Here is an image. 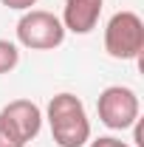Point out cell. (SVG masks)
<instances>
[{
	"label": "cell",
	"instance_id": "7a4b0ae2",
	"mask_svg": "<svg viewBox=\"0 0 144 147\" xmlns=\"http://www.w3.org/2000/svg\"><path fill=\"white\" fill-rule=\"evenodd\" d=\"M105 51L113 59H139L144 51V20L136 11H116L105 28Z\"/></svg>",
	"mask_w": 144,
	"mask_h": 147
},
{
	"label": "cell",
	"instance_id": "3957f363",
	"mask_svg": "<svg viewBox=\"0 0 144 147\" xmlns=\"http://www.w3.org/2000/svg\"><path fill=\"white\" fill-rule=\"evenodd\" d=\"M17 40L20 45H26L31 51H51L57 45H62L65 26L57 14L45 11V9H28L17 23Z\"/></svg>",
	"mask_w": 144,
	"mask_h": 147
},
{
	"label": "cell",
	"instance_id": "277c9868",
	"mask_svg": "<svg viewBox=\"0 0 144 147\" xmlns=\"http://www.w3.org/2000/svg\"><path fill=\"white\" fill-rule=\"evenodd\" d=\"M99 122L110 130H127L139 122V96L133 88L124 85H110L99 93Z\"/></svg>",
	"mask_w": 144,
	"mask_h": 147
},
{
	"label": "cell",
	"instance_id": "30bf717a",
	"mask_svg": "<svg viewBox=\"0 0 144 147\" xmlns=\"http://www.w3.org/2000/svg\"><path fill=\"white\" fill-rule=\"evenodd\" d=\"M0 3L9 9H17V11H28L31 6H37V0H0Z\"/></svg>",
	"mask_w": 144,
	"mask_h": 147
},
{
	"label": "cell",
	"instance_id": "ba28073f",
	"mask_svg": "<svg viewBox=\"0 0 144 147\" xmlns=\"http://www.w3.org/2000/svg\"><path fill=\"white\" fill-rule=\"evenodd\" d=\"M0 147H26L23 136L17 133V127L6 116H0Z\"/></svg>",
	"mask_w": 144,
	"mask_h": 147
},
{
	"label": "cell",
	"instance_id": "5b68a950",
	"mask_svg": "<svg viewBox=\"0 0 144 147\" xmlns=\"http://www.w3.org/2000/svg\"><path fill=\"white\" fill-rule=\"evenodd\" d=\"M102 3L105 0H65V9H62V26H65V31L90 34L96 28V23H99Z\"/></svg>",
	"mask_w": 144,
	"mask_h": 147
},
{
	"label": "cell",
	"instance_id": "6da1fadb",
	"mask_svg": "<svg viewBox=\"0 0 144 147\" xmlns=\"http://www.w3.org/2000/svg\"><path fill=\"white\" fill-rule=\"evenodd\" d=\"M48 125L59 147H85L90 142V122L85 105L73 93H57L48 102Z\"/></svg>",
	"mask_w": 144,
	"mask_h": 147
},
{
	"label": "cell",
	"instance_id": "9c48e42d",
	"mask_svg": "<svg viewBox=\"0 0 144 147\" xmlns=\"http://www.w3.org/2000/svg\"><path fill=\"white\" fill-rule=\"evenodd\" d=\"M88 147H130V144L122 142V139H113V136H99V139H93Z\"/></svg>",
	"mask_w": 144,
	"mask_h": 147
},
{
	"label": "cell",
	"instance_id": "52a82bcc",
	"mask_svg": "<svg viewBox=\"0 0 144 147\" xmlns=\"http://www.w3.org/2000/svg\"><path fill=\"white\" fill-rule=\"evenodd\" d=\"M20 62V51L14 42H9V40H0V74H9L14 71Z\"/></svg>",
	"mask_w": 144,
	"mask_h": 147
},
{
	"label": "cell",
	"instance_id": "8992f818",
	"mask_svg": "<svg viewBox=\"0 0 144 147\" xmlns=\"http://www.w3.org/2000/svg\"><path fill=\"white\" fill-rule=\"evenodd\" d=\"M0 116H6V119L17 127V133L23 136L26 144H28L37 133H40V127H42V110L37 108L31 99H14V102H9L6 108L0 110Z\"/></svg>",
	"mask_w": 144,
	"mask_h": 147
}]
</instances>
